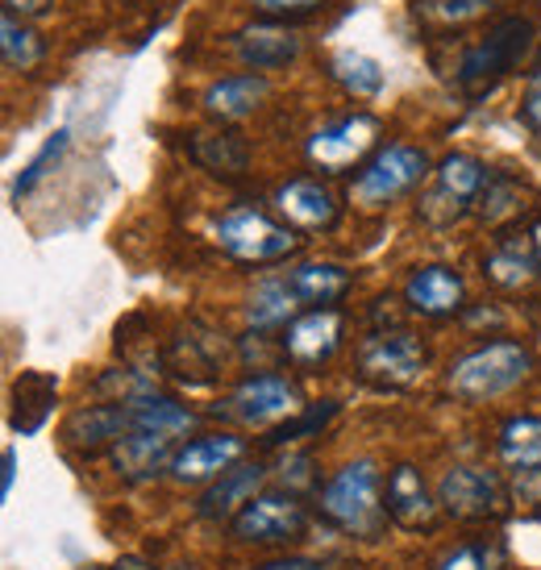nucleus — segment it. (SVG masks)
<instances>
[{"mask_svg": "<svg viewBox=\"0 0 541 570\" xmlns=\"http://www.w3.org/2000/svg\"><path fill=\"white\" fill-rule=\"evenodd\" d=\"M301 308L304 304L292 292L287 275H267V279H258L250 301H246V321L255 330H279V325H292V321L301 317Z\"/></svg>", "mask_w": 541, "mask_h": 570, "instance_id": "obj_22", "label": "nucleus"}, {"mask_svg": "<svg viewBox=\"0 0 541 570\" xmlns=\"http://www.w3.org/2000/svg\"><path fill=\"white\" fill-rule=\"evenodd\" d=\"M529 246H533V254H538V263H541V217L533 222V229H529Z\"/></svg>", "mask_w": 541, "mask_h": 570, "instance_id": "obj_40", "label": "nucleus"}, {"mask_svg": "<svg viewBox=\"0 0 541 570\" xmlns=\"http://www.w3.org/2000/svg\"><path fill=\"white\" fill-rule=\"evenodd\" d=\"M430 363V354L421 346V337L409 330L371 333L358 346V371L363 380L380 383V387H409L421 380V371Z\"/></svg>", "mask_w": 541, "mask_h": 570, "instance_id": "obj_7", "label": "nucleus"}, {"mask_svg": "<svg viewBox=\"0 0 541 570\" xmlns=\"http://www.w3.org/2000/svg\"><path fill=\"white\" fill-rule=\"evenodd\" d=\"M509 567V554L495 538H479V541H462L454 550L437 558L433 570H504Z\"/></svg>", "mask_w": 541, "mask_h": 570, "instance_id": "obj_30", "label": "nucleus"}, {"mask_svg": "<svg viewBox=\"0 0 541 570\" xmlns=\"http://www.w3.org/2000/svg\"><path fill=\"white\" fill-rule=\"evenodd\" d=\"M55 396H59V380H55V375L26 371V375L13 383V416H9L13 433H33V429H42Z\"/></svg>", "mask_w": 541, "mask_h": 570, "instance_id": "obj_24", "label": "nucleus"}, {"mask_svg": "<svg viewBox=\"0 0 541 570\" xmlns=\"http://www.w3.org/2000/svg\"><path fill=\"white\" fill-rule=\"evenodd\" d=\"M275 208L296 229H329L337 222V196L317 179H292L275 191Z\"/></svg>", "mask_w": 541, "mask_h": 570, "instance_id": "obj_20", "label": "nucleus"}, {"mask_svg": "<svg viewBox=\"0 0 541 570\" xmlns=\"http://www.w3.org/2000/svg\"><path fill=\"white\" fill-rule=\"evenodd\" d=\"M67 138H71L67 129H59V134H50L47 146H42V150H38V155H33V159H30V167H26V171L17 175V184H13V196H17V200H21L26 191H33V184H38V179H42V175H47L50 167H55V163L63 159Z\"/></svg>", "mask_w": 541, "mask_h": 570, "instance_id": "obj_31", "label": "nucleus"}, {"mask_svg": "<svg viewBox=\"0 0 541 570\" xmlns=\"http://www.w3.org/2000/svg\"><path fill=\"white\" fill-rule=\"evenodd\" d=\"M176 438L155 433V429H129L121 442L112 445V466L126 479H150L159 471H171L176 459Z\"/></svg>", "mask_w": 541, "mask_h": 570, "instance_id": "obj_16", "label": "nucleus"}, {"mask_svg": "<svg viewBox=\"0 0 541 570\" xmlns=\"http://www.w3.org/2000/svg\"><path fill=\"white\" fill-rule=\"evenodd\" d=\"M462 296H466V287H462L459 271L450 267H421L404 284V301L421 317H450V313H459Z\"/></svg>", "mask_w": 541, "mask_h": 570, "instance_id": "obj_18", "label": "nucleus"}, {"mask_svg": "<svg viewBox=\"0 0 541 570\" xmlns=\"http://www.w3.org/2000/svg\"><path fill=\"white\" fill-rule=\"evenodd\" d=\"M255 570H321L313 558H279V562H267V567H255Z\"/></svg>", "mask_w": 541, "mask_h": 570, "instance_id": "obj_37", "label": "nucleus"}, {"mask_svg": "<svg viewBox=\"0 0 541 570\" xmlns=\"http://www.w3.org/2000/svg\"><path fill=\"white\" fill-rule=\"evenodd\" d=\"M334 80L346 88L351 96H380L383 92V67L363 55V50H337L334 55Z\"/></svg>", "mask_w": 541, "mask_h": 570, "instance_id": "obj_28", "label": "nucleus"}, {"mask_svg": "<svg viewBox=\"0 0 541 570\" xmlns=\"http://www.w3.org/2000/svg\"><path fill=\"white\" fill-rule=\"evenodd\" d=\"M500 459L512 471L541 466V416H512L500 429Z\"/></svg>", "mask_w": 541, "mask_h": 570, "instance_id": "obj_27", "label": "nucleus"}, {"mask_svg": "<svg viewBox=\"0 0 541 570\" xmlns=\"http://www.w3.org/2000/svg\"><path fill=\"white\" fill-rule=\"evenodd\" d=\"M191 159L213 175H242L250 163V146L242 142L234 129H213V134H191Z\"/></svg>", "mask_w": 541, "mask_h": 570, "instance_id": "obj_25", "label": "nucleus"}, {"mask_svg": "<svg viewBox=\"0 0 541 570\" xmlns=\"http://www.w3.org/2000/svg\"><path fill=\"white\" fill-rule=\"evenodd\" d=\"M267 96H270V83L263 71H238V76H225V80L208 83L205 112L217 117V121H242V117L263 109Z\"/></svg>", "mask_w": 541, "mask_h": 570, "instance_id": "obj_17", "label": "nucleus"}, {"mask_svg": "<svg viewBox=\"0 0 541 570\" xmlns=\"http://www.w3.org/2000/svg\"><path fill=\"white\" fill-rule=\"evenodd\" d=\"M533 358L521 342H488L450 366L446 387L459 400H495L529 380Z\"/></svg>", "mask_w": 541, "mask_h": 570, "instance_id": "obj_3", "label": "nucleus"}, {"mask_svg": "<svg viewBox=\"0 0 541 570\" xmlns=\"http://www.w3.org/2000/svg\"><path fill=\"white\" fill-rule=\"evenodd\" d=\"M284 275L292 292L301 296V304H313V308H334L351 292V271L337 267V263H301Z\"/></svg>", "mask_w": 541, "mask_h": 570, "instance_id": "obj_23", "label": "nucleus"}, {"mask_svg": "<svg viewBox=\"0 0 541 570\" xmlns=\"http://www.w3.org/2000/svg\"><path fill=\"white\" fill-rule=\"evenodd\" d=\"M213 238L225 254H234L242 263H279L287 254H296L301 238L296 229L270 222L267 213H258L250 205H238L222 213L217 225H213Z\"/></svg>", "mask_w": 541, "mask_h": 570, "instance_id": "obj_5", "label": "nucleus"}, {"mask_svg": "<svg viewBox=\"0 0 541 570\" xmlns=\"http://www.w3.org/2000/svg\"><path fill=\"white\" fill-rule=\"evenodd\" d=\"M9 9H21V13H38V9H47V0H9Z\"/></svg>", "mask_w": 541, "mask_h": 570, "instance_id": "obj_39", "label": "nucleus"}, {"mask_svg": "<svg viewBox=\"0 0 541 570\" xmlns=\"http://www.w3.org/2000/svg\"><path fill=\"white\" fill-rule=\"evenodd\" d=\"M529 42H533V21L529 17H504L495 21L488 38L462 55L454 80L466 96H488L495 83L504 80L509 71H517V63L525 59Z\"/></svg>", "mask_w": 541, "mask_h": 570, "instance_id": "obj_4", "label": "nucleus"}, {"mask_svg": "<svg viewBox=\"0 0 541 570\" xmlns=\"http://www.w3.org/2000/svg\"><path fill=\"white\" fill-rule=\"evenodd\" d=\"M308 529V512L292 491H263L234 517V538L246 546L296 541Z\"/></svg>", "mask_w": 541, "mask_h": 570, "instance_id": "obj_9", "label": "nucleus"}, {"mask_svg": "<svg viewBox=\"0 0 541 570\" xmlns=\"http://www.w3.org/2000/svg\"><path fill=\"white\" fill-rule=\"evenodd\" d=\"M425 175H430V155L421 146H409V142L383 146L351 179V205L363 208V213H380V208L404 200Z\"/></svg>", "mask_w": 541, "mask_h": 570, "instance_id": "obj_1", "label": "nucleus"}, {"mask_svg": "<svg viewBox=\"0 0 541 570\" xmlns=\"http://www.w3.org/2000/svg\"><path fill=\"white\" fill-rule=\"evenodd\" d=\"M495 0H425V17L433 21H446V26H459V21H471V17L488 13Z\"/></svg>", "mask_w": 541, "mask_h": 570, "instance_id": "obj_32", "label": "nucleus"}, {"mask_svg": "<svg viewBox=\"0 0 541 570\" xmlns=\"http://www.w3.org/2000/svg\"><path fill=\"white\" fill-rule=\"evenodd\" d=\"M246 442L234 433H205L196 442H184L171 459V479L179 488H196V483H217V479L238 466Z\"/></svg>", "mask_w": 541, "mask_h": 570, "instance_id": "obj_12", "label": "nucleus"}, {"mask_svg": "<svg viewBox=\"0 0 541 570\" xmlns=\"http://www.w3.org/2000/svg\"><path fill=\"white\" fill-rule=\"evenodd\" d=\"M342 313L337 308H308L284 330V354L296 366H317L325 358H334V350L342 346Z\"/></svg>", "mask_w": 541, "mask_h": 570, "instance_id": "obj_13", "label": "nucleus"}, {"mask_svg": "<svg viewBox=\"0 0 541 570\" xmlns=\"http://www.w3.org/2000/svg\"><path fill=\"white\" fill-rule=\"evenodd\" d=\"M263 483H267V466L263 462H238L200 495L196 512L205 521H234L255 495H263Z\"/></svg>", "mask_w": 541, "mask_h": 570, "instance_id": "obj_15", "label": "nucleus"}, {"mask_svg": "<svg viewBox=\"0 0 541 570\" xmlns=\"http://www.w3.org/2000/svg\"><path fill=\"white\" fill-rule=\"evenodd\" d=\"M437 504L454 521H495L509 508V488L488 466H450L437 483Z\"/></svg>", "mask_w": 541, "mask_h": 570, "instance_id": "obj_8", "label": "nucleus"}, {"mask_svg": "<svg viewBox=\"0 0 541 570\" xmlns=\"http://www.w3.org/2000/svg\"><path fill=\"white\" fill-rule=\"evenodd\" d=\"M483 271H488V279H492L495 287L517 292V287H529L533 279H538L541 263H538V254H533L529 242H500V246L488 254Z\"/></svg>", "mask_w": 541, "mask_h": 570, "instance_id": "obj_26", "label": "nucleus"}, {"mask_svg": "<svg viewBox=\"0 0 541 570\" xmlns=\"http://www.w3.org/2000/svg\"><path fill=\"white\" fill-rule=\"evenodd\" d=\"M134 429V400H112V404H88L67 421L63 438L71 450L96 454V450H109Z\"/></svg>", "mask_w": 541, "mask_h": 570, "instance_id": "obj_14", "label": "nucleus"}, {"mask_svg": "<svg viewBox=\"0 0 541 570\" xmlns=\"http://www.w3.org/2000/svg\"><path fill=\"white\" fill-rule=\"evenodd\" d=\"M375 142H380V121L366 112H354L308 138V163L329 175H342L346 167L363 163L375 150Z\"/></svg>", "mask_w": 541, "mask_h": 570, "instance_id": "obj_11", "label": "nucleus"}, {"mask_svg": "<svg viewBox=\"0 0 541 570\" xmlns=\"http://www.w3.org/2000/svg\"><path fill=\"white\" fill-rule=\"evenodd\" d=\"M380 466L375 462H346L342 471H337L325 488H321V512L337 524V529H346L354 538H375L383 529V504H380Z\"/></svg>", "mask_w": 541, "mask_h": 570, "instance_id": "obj_2", "label": "nucleus"}, {"mask_svg": "<svg viewBox=\"0 0 541 570\" xmlns=\"http://www.w3.org/2000/svg\"><path fill=\"white\" fill-rule=\"evenodd\" d=\"M238 55L250 71H279V67L296 63L301 55V33L275 26V21H258L238 33Z\"/></svg>", "mask_w": 541, "mask_h": 570, "instance_id": "obj_19", "label": "nucleus"}, {"mask_svg": "<svg viewBox=\"0 0 541 570\" xmlns=\"http://www.w3.org/2000/svg\"><path fill=\"white\" fill-rule=\"evenodd\" d=\"M488 167L471 155H446L433 171V188L421 200V217L430 225H454L462 222L471 205H479V196L488 188Z\"/></svg>", "mask_w": 541, "mask_h": 570, "instance_id": "obj_6", "label": "nucleus"}, {"mask_svg": "<svg viewBox=\"0 0 541 570\" xmlns=\"http://www.w3.org/2000/svg\"><path fill=\"white\" fill-rule=\"evenodd\" d=\"M521 117H525L529 126L538 129L541 134V67L529 76V83H525V100H521Z\"/></svg>", "mask_w": 541, "mask_h": 570, "instance_id": "obj_36", "label": "nucleus"}, {"mask_svg": "<svg viewBox=\"0 0 541 570\" xmlns=\"http://www.w3.org/2000/svg\"><path fill=\"white\" fill-rule=\"evenodd\" d=\"M433 512H437V500L430 495L425 479L416 466H396L392 479H387V517L404 529H430Z\"/></svg>", "mask_w": 541, "mask_h": 570, "instance_id": "obj_21", "label": "nucleus"}, {"mask_svg": "<svg viewBox=\"0 0 541 570\" xmlns=\"http://www.w3.org/2000/svg\"><path fill=\"white\" fill-rule=\"evenodd\" d=\"M225 412L234 421H242V425H255V429L279 425V421L301 412V387L292 380H284V375H250V380H242L229 392Z\"/></svg>", "mask_w": 541, "mask_h": 570, "instance_id": "obj_10", "label": "nucleus"}, {"mask_svg": "<svg viewBox=\"0 0 541 570\" xmlns=\"http://www.w3.org/2000/svg\"><path fill=\"white\" fill-rule=\"evenodd\" d=\"M512 495L529 508H541V466L533 471H517V483H512Z\"/></svg>", "mask_w": 541, "mask_h": 570, "instance_id": "obj_35", "label": "nucleus"}, {"mask_svg": "<svg viewBox=\"0 0 541 570\" xmlns=\"http://www.w3.org/2000/svg\"><path fill=\"white\" fill-rule=\"evenodd\" d=\"M334 412H337V404H334V400H325V404H321V409L304 412L301 421H292V425L275 429V433H270V438H267V445L296 442V438H301V433H313V429H325V421H329V416H334Z\"/></svg>", "mask_w": 541, "mask_h": 570, "instance_id": "obj_33", "label": "nucleus"}, {"mask_svg": "<svg viewBox=\"0 0 541 570\" xmlns=\"http://www.w3.org/2000/svg\"><path fill=\"white\" fill-rule=\"evenodd\" d=\"M0 50H4V63L13 67V71H33V67L42 63V38L26 26V21H17L13 13L4 17V26H0Z\"/></svg>", "mask_w": 541, "mask_h": 570, "instance_id": "obj_29", "label": "nucleus"}, {"mask_svg": "<svg viewBox=\"0 0 541 570\" xmlns=\"http://www.w3.org/2000/svg\"><path fill=\"white\" fill-rule=\"evenodd\" d=\"M13 475H17V450L9 445L4 450V479H0V495L9 500V491H13Z\"/></svg>", "mask_w": 541, "mask_h": 570, "instance_id": "obj_38", "label": "nucleus"}, {"mask_svg": "<svg viewBox=\"0 0 541 570\" xmlns=\"http://www.w3.org/2000/svg\"><path fill=\"white\" fill-rule=\"evenodd\" d=\"M250 4L270 17H301V13H317L325 0H250Z\"/></svg>", "mask_w": 541, "mask_h": 570, "instance_id": "obj_34", "label": "nucleus"}]
</instances>
